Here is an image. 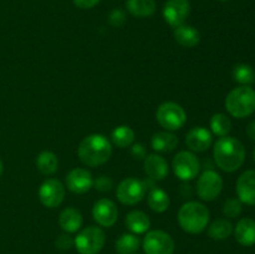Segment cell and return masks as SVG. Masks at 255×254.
Instances as JSON below:
<instances>
[{
  "instance_id": "cell-1",
  "label": "cell",
  "mask_w": 255,
  "mask_h": 254,
  "mask_svg": "<svg viewBox=\"0 0 255 254\" xmlns=\"http://www.w3.org/2000/svg\"><path fill=\"white\" fill-rule=\"evenodd\" d=\"M214 163L224 172H236L246 161V147L234 137H219L213 147Z\"/></svg>"
},
{
  "instance_id": "cell-2",
  "label": "cell",
  "mask_w": 255,
  "mask_h": 254,
  "mask_svg": "<svg viewBox=\"0 0 255 254\" xmlns=\"http://www.w3.org/2000/svg\"><path fill=\"white\" fill-rule=\"evenodd\" d=\"M112 154V143L101 133L85 137L77 147L79 159L87 167H97L106 163Z\"/></svg>"
},
{
  "instance_id": "cell-3",
  "label": "cell",
  "mask_w": 255,
  "mask_h": 254,
  "mask_svg": "<svg viewBox=\"0 0 255 254\" xmlns=\"http://www.w3.org/2000/svg\"><path fill=\"white\" fill-rule=\"evenodd\" d=\"M177 221L186 233L199 234L208 227L209 209L199 202H187L179 208Z\"/></svg>"
},
{
  "instance_id": "cell-4",
  "label": "cell",
  "mask_w": 255,
  "mask_h": 254,
  "mask_svg": "<svg viewBox=\"0 0 255 254\" xmlns=\"http://www.w3.org/2000/svg\"><path fill=\"white\" fill-rule=\"evenodd\" d=\"M226 109L236 119H246L255 112V91L251 86H238L226 97Z\"/></svg>"
},
{
  "instance_id": "cell-5",
  "label": "cell",
  "mask_w": 255,
  "mask_h": 254,
  "mask_svg": "<svg viewBox=\"0 0 255 254\" xmlns=\"http://www.w3.org/2000/svg\"><path fill=\"white\" fill-rule=\"evenodd\" d=\"M106 242L105 232L100 227L90 226L77 233L74 238V247L80 254H99Z\"/></svg>"
},
{
  "instance_id": "cell-6",
  "label": "cell",
  "mask_w": 255,
  "mask_h": 254,
  "mask_svg": "<svg viewBox=\"0 0 255 254\" xmlns=\"http://www.w3.org/2000/svg\"><path fill=\"white\" fill-rule=\"evenodd\" d=\"M156 120L161 127L169 132L181 129L187 121V114L183 107L173 101H166L158 106Z\"/></svg>"
},
{
  "instance_id": "cell-7",
  "label": "cell",
  "mask_w": 255,
  "mask_h": 254,
  "mask_svg": "<svg viewBox=\"0 0 255 254\" xmlns=\"http://www.w3.org/2000/svg\"><path fill=\"white\" fill-rule=\"evenodd\" d=\"M201 161L191 151H181L174 156L172 161V169L177 178L183 182L192 181L196 178L201 171Z\"/></svg>"
},
{
  "instance_id": "cell-8",
  "label": "cell",
  "mask_w": 255,
  "mask_h": 254,
  "mask_svg": "<svg viewBox=\"0 0 255 254\" xmlns=\"http://www.w3.org/2000/svg\"><path fill=\"white\" fill-rule=\"evenodd\" d=\"M142 248L144 254H173L176 244L167 232L156 229L147 232L142 241Z\"/></svg>"
},
{
  "instance_id": "cell-9",
  "label": "cell",
  "mask_w": 255,
  "mask_h": 254,
  "mask_svg": "<svg viewBox=\"0 0 255 254\" xmlns=\"http://www.w3.org/2000/svg\"><path fill=\"white\" fill-rule=\"evenodd\" d=\"M147 187L141 179L128 177L120 182L116 189L117 199L125 206H134L139 203L146 196Z\"/></svg>"
},
{
  "instance_id": "cell-10",
  "label": "cell",
  "mask_w": 255,
  "mask_h": 254,
  "mask_svg": "<svg viewBox=\"0 0 255 254\" xmlns=\"http://www.w3.org/2000/svg\"><path fill=\"white\" fill-rule=\"evenodd\" d=\"M223 189V178L213 169H206L197 181V193L202 201L212 202Z\"/></svg>"
},
{
  "instance_id": "cell-11",
  "label": "cell",
  "mask_w": 255,
  "mask_h": 254,
  "mask_svg": "<svg viewBox=\"0 0 255 254\" xmlns=\"http://www.w3.org/2000/svg\"><path fill=\"white\" fill-rule=\"evenodd\" d=\"M39 199L46 208H56L64 202L65 186L56 178H47L39 187Z\"/></svg>"
},
{
  "instance_id": "cell-12",
  "label": "cell",
  "mask_w": 255,
  "mask_h": 254,
  "mask_svg": "<svg viewBox=\"0 0 255 254\" xmlns=\"http://www.w3.org/2000/svg\"><path fill=\"white\" fill-rule=\"evenodd\" d=\"M189 0H167L163 6V17L172 27L181 26L191 14Z\"/></svg>"
},
{
  "instance_id": "cell-13",
  "label": "cell",
  "mask_w": 255,
  "mask_h": 254,
  "mask_svg": "<svg viewBox=\"0 0 255 254\" xmlns=\"http://www.w3.org/2000/svg\"><path fill=\"white\" fill-rule=\"evenodd\" d=\"M92 217L99 226L110 228L117 222L119 209L111 199L101 198L95 202L94 208H92Z\"/></svg>"
},
{
  "instance_id": "cell-14",
  "label": "cell",
  "mask_w": 255,
  "mask_h": 254,
  "mask_svg": "<svg viewBox=\"0 0 255 254\" xmlns=\"http://www.w3.org/2000/svg\"><path fill=\"white\" fill-rule=\"evenodd\" d=\"M66 187L70 192L76 194H84L94 187V178L91 172L85 168L71 169L66 176Z\"/></svg>"
},
{
  "instance_id": "cell-15",
  "label": "cell",
  "mask_w": 255,
  "mask_h": 254,
  "mask_svg": "<svg viewBox=\"0 0 255 254\" xmlns=\"http://www.w3.org/2000/svg\"><path fill=\"white\" fill-rule=\"evenodd\" d=\"M236 191L242 203L255 206V169H248L238 177Z\"/></svg>"
},
{
  "instance_id": "cell-16",
  "label": "cell",
  "mask_w": 255,
  "mask_h": 254,
  "mask_svg": "<svg viewBox=\"0 0 255 254\" xmlns=\"http://www.w3.org/2000/svg\"><path fill=\"white\" fill-rule=\"evenodd\" d=\"M212 143L213 134L206 127H193L186 134V144L191 152H206Z\"/></svg>"
},
{
  "instance_id": "cell-17",
  "label": "cell",
  "mask_w": 255,
  "mask_h": 254,
  "mask_svg": "<svg viewBox=\"0 0 255 254\" xmlns=\"http://www.w3.org/2000/svg\"><path fill=\"white\" fill-rule=\"evenodd\" d=\"M144 163V172L152 181H162L168 174V162L162 156L157 153H152L146 156L143 159Z\"/></svg>"
},
{
  "instance_id": "cell-18",
  "label": "cell",
  "mask_w": 255,
  "mask_h": 254,
  "mask_svg": "<svg viewBox=\"0 0 255 254\" xmlns=\"http://www.w3.org/2000/svg\"><path fill=\"white\" fill-rule=\"evenodd\" d=\"M236 241L243 247H252L255 244V219L242 218L233 229Z\"/></svg>"
},
{
  "instance_id": "cell-19",
  "label": "cell",
  "mask_w": 255,
  "mask_h": 254,
  "mask_svg": "<svg viewBox=\"0 0 255 254\" xmlns=\"http://www.w3.org/2000/svg\"><path fill=\"white\" fill-rule=\"evenodd\" d=\"M82 223H84L82 214L74 207L62 209L59 216V226L65 233H76L82 227Z\"/></svg>"
},
{
  "instance_id": "cell-20",
  "label": "cell",
  "mask_w": 255,
  "mask_h": 254,
  "mask_svg": "<svg viewBox=\"0 0 255 254\" xmlns=\"http://www.w3.org/2000/svg\"><path fill=\"white\" fill-rule=\"evenodd\" d=\"M174 40L178 42L181 46L183 47H191L197 46L201 41V34L196 27L191 26V25H181V26L174 27L173 31Z\"/></svg>"
},
{
  "instance_id": "cell-21",
  "label": "cell",
  "mask_w": 255,
  "mask_h": 254,
  "mask_svg": "<svg viewBox=\"0 0 255 254\" xmlns=\"http://www.w3.org/2000/svg\"><path fill=\"white\" fill-rule=\"evenodd\" d=\"M178 137L169 131L157 132L152 136L151 146L152 148L159 153H168L174 151L178 146Z\"/></svg>"
},
{
  "instance_id": "cell-22",
  "label": "cell",
  "mask_w": 255,
  "mask_h": 254,
  "mask_svg": "<svg viewBox=\"0 0 255 254\" xmlns=\"http://www.w3.org/2000/svg\"><path fill=\"white\" fill-rule=\"evenodd\" d=\"M125 224L127 229L133 234H143L147 233L151 227L149 217L142 211H131L127 213L125 218Z\"/></svg>"
},
{
  "instance_id": "cell-23",
  "label": "cell",
  "mask_w": 255,
  "mask_h": 254,
  "mask_svg": "<svg viewBox=\"0 0 255 254\" xmlns=\"http://www.w3.org/2000/svg\"><path fill=\"white\" fill-rule=\"evenodd\" d=\"M127 11L136 17H148L156 12L154 0H126Z\"/></svg>"
},
{
  "instance_id": "cell-24",
  "label": "cell",
  "mask_w": 255,
  "mask_h": 254,
  "mask_svg": "<svg viewBox=\"0 0 255 254\" xmlns=\"http://www.w3.org/2000/svg\"><path fill=\"white\" fill-rule=\"evenodd\" d=\"M147 202H148L149 208L153 212H156V213H163V212H166L168 209L169 203H171L167 192H164L162 188H158V187L151 188L148 197H147Z\"/></svg>"
},
{
  "instance_id": "cell-25",
  "label": "cell",
  "mask_w": 255,
  "mask_h": 254,
  "mask_svg": "<svg viewBox=\"0 0 255 254\" xmlns=\"http://www.w3.org/2000/svg\"><path fill=\"white\" fill-rule=\"evenodd\" d=\"M233 229L234 226L232 224V222L226 218H219L212 222L207 232H208L209 238L214 239V241H224L232 236Z\"/></svg>"
},
{
  "instance_id": "cell-26",
  "label": "cell",
  "mask_w": 255,
  "mask_h": 254,
  "mask_svg": "<svg viewBox=\"0 0 255 254\" xmlns=\"http://www.w3.org/2000/svg\"><path fill=\"white\" fill-rule=\"evenodd\" d=\"M141 246V241L133 233H124L119 237L115 243L117 254H134Z\"/></svg>"
},
{
  "instance_id": "cell-27",
  "label": "cell",
  "mask_w": 255,
  "mask_h": 254,
  "mask_svg": "<svg viewBox=\"0 0 255 254\" xmlns=\"http://www.w3.org/2000/svg\"><path fill=\"white\" fill-rule=\"evenodd\" d=\"M36 168L45 176H51L59 168L57 156L51 151H42L36 157Z\"/></svg>"
},
{
  "instance_id": "cell-28",
  "label": "cell",
  "mask_w": 255,
  "mask_h": 254,
  "mask_svg": "<svg viewBox=\"0 0 255 254\" xmlns=\"http://www.w3.org/2000/svg\"><path fill=\"white\" fill-rule=\"evenodd\" d=\"M134 141V131L129 126L121 125L111 132V142L119 148L132 146Z\"/></svg>"
},
{
  "instance_id": "cell-29",
  "label": "cell",
  "mask_w": 255,
  "mask_h": 254,
  "mask_svg": "<svg viewBox=\"0 0 255 254\" xmlns=\"http://www.w3.org/2000/svg\"><path fill=\"white\" fill-rule=\"evenodd\" d=\"M209 126H211L212 134L218 137L229 136V132L232 131V121L226 114H214L209 122Z\"/></svg>"
},
{
  "instance_id": "cell-30",
  "label": "cell",
  "mask_w": 255,
  "mask_h": 254,
  "mask_svg": "<svg viewBox=\"0 0 255 254\" xmlns=\"http://www.w3.org/2000/svg\"><path fill=\"white\" fill-rule=\"evenodd\" d=\"M232 75H233L234 81L241 84V86H249L255 81V71L248 64L236 65Z\"/></svg>"
},
{
  "instance_id": "cell-31",
  "label": "cell",
  "mask_w": 255,
  "mask_h": 254,
  "mask_svg": "<svg viewBox=\"0 0 255 254\" xmlns=\"http://www.w3.org/2000/svg\"><path fill=\"white\" fill-rule=\"evenodd\" d=\"M243 207L238 198H228L223 204V214L227 218H238L242 214Z\"/></svg>"
},
{
  "instance_id": "cell-32",
  "label": "cell",
  "mask_w": 255,
  "mask_h": 254,
  "mask_svg": "<svg viewBox=\"0 0 255 254\" xmlns=\"http://www.w3.org/2000/svg\"><path fill=\"white\" fill-rule=\"evenodd\" d=\"M55 246L61 252L69 251V249H71L74 247V238H71L69 233L60 234L56 238V241H55Z\"/></svg>"
},
{
  "instance_id": "cell-33",
  "label": "cell",
  "mask_w": 255,
  "mask_h": 254,
  "mask_svg": "<svg viewBox=\"0 0 255 254\" xmlns=\"http://www.w3.org/2000/svg\"><path fill=\"white\" fill-rule=\"evenodd\" d=\"M109 21L112 26L120 27L126 22V14L121 9H114L109 15Z\"/></svg>"
},
{
  "instance_id": "cell-34",
  "label": "cell",
  "mask_w": 255,
  "mask_h": 254,
  "mask_svg": "<svg viewBox=\"0 0 255 254\" xmlns=\"http://www.w3.org/2000/svg\"><path fill=\"white\" fill-rule=\"evenodd\" d=\"M94 187L100 192H110L114 187V181L107 176H100L94 181Z\"/></svg>"
},
{
  "instance_id": "cell-35",
  "label": "cell",
  "mask_w": 255,
  "mask_h": 254,
  "mask_svg": "<svg viewBox=\"0 0 255 254\" xmlns=\"http://www.w3.org/2000/svg\"><path fill=\"white\" fill-rule=\"evenodd\" d=\"M131 154L133 156V158L136 159H144L147 156V151H146V147H144L143 143H132L131 147Z\"/></svg>"
},
{
  "instance_id": "cell-36",
  "label": "cell",
  "mask_w": 255,
  "mask_h": 254,
  "mask_svg": "<svg viewBox=\"0 0 255 254\" xmlns=\"http://www.w3.org/2000/svg\"><path fill=\"white\" fill-rule=\"evenodd\" d=\"M74 4L76 5L80 9H92L94 6H96L101 0H72Z\"/></svg>"
},
{
  "instance_id": "cell-37",
  "label": "cell",
  "mask_w": 255,
  "mask_h": 254,
  "mask_svg": "<svg viewBox=\"0 0 255 254\" xmlns=\"http://www.w3.org/2000/svg\"><path fill=\"white\" fill-rule=\"evenodd\" d=\"M181 194L183 198H188V197L192 196V186L191 184H188L186 182V183H183L181 186Z\"/></svg>"
},
{
  "instance_id": "cell-38",
  "label": "cell",
  "mask_w": 255,
  "mask_h": 254,
  "mask_svg": "<svg viewBox=\"0 0 255 254\" xmlns=\"http://www.w3.org/2000/svg\"><path fill=\"white\" fill-rule=\"evenodd\" d=\"M247 134H248L249 138L255 141V121H252L248 125V127H247Z\"/></svg>"
},
{
  "instance_id": "cell-39",
  "label": "cell",
  "mask_w": 255,
  "mask_h": 254,
  "mask_svg": "<svg viewBox=\"0 0 255 254\" xmlns=\"http://www.w3.org/2000/svg\"><path fill=\"white\" fill-rule=\"evenodd\" d=\"M2 171H4V166H2V162L1 159H0V176L2 174Z\"/></svg>"
},
{
  "instance_id": "cell-40",
  "label": "cell",
  "mask_w": 255,
  "mask_h": 254,
  "mask_svg": "<svg viewBox=\"0 0 255 254\" xmlns=\"http://www.w3.org/2000/svg\"><path fill=\"white\" fill-rule=\"evenodd\" d=\"M219 1H228V0H219Z\"/></svg>"
},
{
  "instance_id": "cell-41",
  "label": "cell",
  "mask_w": 255,
  "mask_h": 254,
  "mask_svg": "<svg viewBox=\"0 0 255 254\" xmlns=\"http://www.w3.org/2000/svg\"><path fill=\"white\" fill-rule=\"evenodd\" d=\"M254 161H255V149H254Z\"/></svg>"
},
{
  "instance_id": "cell-42",
  "label": "cell",
  "mask_w": 255,
  "mask_h": 254,
  "mask_svg": "<svg viewBox=\"0 0 255 254\" xmlns=\"http://www.w3.org/2000/svg\"><path fill=\"white\" fill-rule=\"evenodd\" d=\"M134 254H136V253H134Z\"/></svg>"
}]
</instances>
